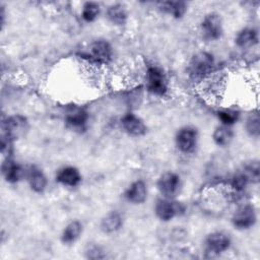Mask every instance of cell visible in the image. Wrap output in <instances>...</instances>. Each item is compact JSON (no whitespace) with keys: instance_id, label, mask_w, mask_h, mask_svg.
<instances>
[{"instance_id":"cell-22","label":"cell","mask_w":260,"mask_h":260,"mask_svg":"<svg viewBox=\"0 0 260 260\" xmlns=\"http://www.w3.org/2000/svg\"><path fill=\"white\" fill-rule=\"evenodd\" d=\"M107 17L112 23L123 25L127 21V11L121 4H113L107 9Z\"/></svg>"},{"instance_id":"cell-25","label":"cell","mask_w":260,"mask_h":260,"mask_svg":"<svg viewBox=\"0 0 260 260\" xmlns=\"http://www.w3.org/2000/svg\"><path fill=\"white\" fill-rule=\"evenodd\" d=\"M217 118L222 125L232 127L239 120L240 113L235 109H222L217 112Z\"/></svg>"},{"instance_id":"cell-7","label":"cell","mask_w":260,"mask_h":260,"mask_svg":"<svg viewBox=\"0 0 260 260\" xmlns=\"http://www.w3.org/2000/svg\"><path fill=\"white\" fill-rule=\"evenodd\" d=\"M200 29L204 40L210 42L219 40L223 32L220 16L216 13L206 14L201 20Z\"/></svg>"},{"instance_id":"cell-10","label":"cell","mask_w":260,"mask_h":260,"mask_svg":"<svg viewBox=\"0 0 260 260\" xmlns=\"http://www.w3.org/2000/svg\"><path fill=\"white\" fill-rule=\"evenodd\" d=\"M64 120L70 129L81 131L86 127L88 121V113L81 107L70 106L65 112Z\"/></svg>"},{"instance_id":"cell-6","label":"cell","mask_w":260,"mask_h":260,"mask_svg":"<svg viewBox=\"0 0 260 260\" xmlns=\"http://www.w3.org/2000/svg\"><path fill=\"white\" fill-rule=\"evenodd\" d=\"M257 220V213L254 205L245 203L240 205L232 215V223L237 230H248L254 226Z\"/></svg>"},{"instance_id":"cell-18","label":"cell","mask_w":260,"mask_h":260,"mask_svg":"<svg viewBox=\"0 0 260 260\" xmlns=\"http://www.w3.org/2000/svg\"><path fill=\"white\" fill-rule=\"evenodd\" d=\"M157 4L158 8L162 12L173 16L174 18L183 17L187 11V3L184 1H164Z\"/></svg>"},{"instance_id":"cell-16","label":"cell","mask_w":260,"mask_h":260,"mask_svg":"<svg viewBox=\"0 0 260 260\" xmlns=\"http://www.w3.org/2000/svg\"><path fill=\"white\" fill-rule=\"evenodd\" d=\"M26 178L30 189L36 193H43L48 185V180L42 169L37 166H30L26 170Z\"/></svg>"},{"instance_id":"cell-19","label":"cell","mask_w":260,"mask_h":260,"mask_svg":"<svg viewBox=\"0 0 260 260\" xmlns=\"http://www.w3.org/2000/svg\"><path fill=\"white\" fill-rule=\"evenodd\" d=\"M82 233V224L78 220L70 221L62 231L61 242L65 245L75 243Z\"/></svg>"},{"instance_id":"cell-13","label":"cell","mask_w":260,"mask_h":260,"mask_svg":"<svg viewBox=\"0 0 260 260\" xmlns=\"http://www.w3.org/2000/svg\"><path fill=\"white\" fill-rule=\"evenodd\" d=\"M1 170L5 181L10 184L17 183L20 181L23 175L26 174L22 166L15 161L11 156H5L1 166Z\"/></svg>"},{"instance_id":"cell-15","label":"cell","mask_w":260,"mask_h":260,"mask_svg":"<svg viewBox=\"0 0 260 260\" xmlns=\"http://www.w3.org/2000/svg\"><path fill=\"white\" fill-rule=\"evenodd\" d=\"M81 179L79 170L72 166L63 167L56 174V181L65 187H76L80 184Z\"/></svg>"},{"instance_id":"cell-4","label":"cell","mask_w":260,"mask_h":260,"mask_svg":"<svg viewBox=\"0 0 260 260\" xmlns=\"http://www.w3.org/2000/svg\"><path fill=\"white\" fill-rule=\"evenodd\" d=\"M185 210L186 207L183 203L165 197L158 199L154 205L155 215L161 221H170L174 217L183 214Z\"/></svg>"},{"instance_id":"cell-24","label":"cell","mask_w":260,"mask_h":260,"mask_svg":"<svg viewBox=\"0 0 260 260\" xmlns=\"http://www.w3.org/2000/svg\"><path fill=\"white\" fill-rule=\"evenodd\" d=\"M249 184H250V181L242 170L235 173L230 181V185H231L232 189L237 193L243 192Z\"/></svg>"},{"instance_id":"cell-12","label":"cell","mask_w":260,"mask_h":260,"mask_svg":"<svg viewBox=\"0 0 260 260\" xmlns=\"http://www.w3.org/2000/svg\"><path fill=\"white\" fill-rule=\"evenodd\" d=\"M120 123H121L122 129L128 135H131V136H135V137L142 136L146 133V130H147L143 120L131 112L123 115L120 120Z\"/></svg>"},{"instance_id":"cell-20","label":"cell","mask_w":260,"mask_h":260,"mask_svg":"<svg viewBox=\"0 0 260 260\" xmlns=\"http://www.w3.org/2000/svg\"><path fill=\"white\" fill-rule=\"evenodd\" d=\"M123 225V218L118 211H111L102 219L101 229L104 233L111 234L119 231Z\"/></svg>"},{"instance_id":"cell-17","label":"cell","mask_w":260,"mask_h":260,"mask_svg":"<svg viewBox=\"0 0 260 260\" xmlns=\"http://www.w3.org/2000/svg\"><path fill=\"white\" fill-rule=\"evenodd\" d=\"M235 43L241 49H250L258 44V31L253 27L243 28L237 34Z\"/></svg>"},{"instance_id":"cell-8","label":"cell","mask_w":260,"mask_h":260,"mask_svg":"<svg viewBox=\"0 0 260 260\" xmlns=\"http://www.w3.org/2000/svg\"><path fill=\"white\" fill-rule=\"evenodd\" d=\"M231 237L223 232H213L209 234L205 241V251L210 256H217L228 251L231 247Z\"/></svg>"},{"instance_id":"cell-26","label":"cell","mask_w":260,"mask_h":260,"mask_svg":"<svg viewBox=\"0 0 260 260\" xmlns=\"http://www.w3.org/2000/svg\"><path fill=\"white\" fill-rule=\"evenodd\" d=\"M246 131L248 132V134L250 136L253 137H258L260 134V118H259V114L256 113H252L248 116L247 120H246Z\"/></svg>"},{"instance_id":"cell-5","label":"cell","mask_w":260,"mask_h":260,"mask_svg":"<svg viewBox=\"0 0 260 260\" xmlns=\"http://www.w3.org/2000/svg\"><path fill=\"white\" fill-rule=\"evenodd\" d=\"M198 132L192 126H184L180 128L175 136V143L179 151L188 154L192 153L197 146Z\"/></svg>"},{"instance_id":"cell-14","label":"cell","mask_w":260,"mask_h":260,"mask_svg":"<svg viewBox=\"0 0 260 260\" xmlns=\"http://www.w3.org/2000/svg\"><path fill=\"white\" fill-rule=\"evenodd\" d=\"M126 200L133 204H141L147 198V186L144 181L136 180L126 189L124 194Z\"/></svg>"},{"instance_id":"cell-9","label":"cell","mask_w":260,"mask_h":260,"mask_svg":"<svg viewBox=\"0 0 260 260\" xmlns=\"http://www.w3.org/2000/svg\"><path fill=\"white\" fill-rule=\"evenodd\" d=\"M157 190L165 198L174 199L181 188V178L178 174L173 172H166L161 174L156 183Z\"/></svg>"},{"instance_id":"cell-3","label":"cell","mask_w":260,"mask_h":260,"mask_svg":"<svg viewBox=\"0 0 260 260\" xmlns=\"http://www.w3.org/2000/svg\"><path fill=\"white\" fill-rule=\"evenodd\" d=\"M1 138L13 141L25 135L28 130V121L22 115H13L7 117L2 122Z\"/></svg>"},{"instance_id":"cell-21","label":"cell","mask_w":260,"mask_h":260,"mask_svg":"<svg viewBox=\"0 0 260 260\" xmlns=\"http://www.w3.org/2000/svg\"><path fill=\"white\" fill-rule=\"evenodd\" d=\"M233 138L234 131L231 126L220 124L214 129L212 133V139L214 143L218 146H228L233 140Z\"/></svg>"},{"instance_id":"cell-28","label":"cell","mask_w":260,"mask_h":260,"mask_svg":"<svg viewBox=\"0 0 260 260\" xmlns=\"http://www.w3.org/2000/svg\"><path fill=\"white\" fill-rule=\"evenodd\" d=\"M85 256H86V258H89V259H102V258L106 257L103 249L96 245L89 246L85 250Z\"/></svg>"},{"instance_id":"cell-23","label":"cell","mask_w":260,"mask_h":260,"mask_svg":"<svg viewBox=\"0 0 260 260\" xmlns=\"http://www.w3.org/2000/svg\"><path fill=\"white\" fill-rule=\"evenodd\" d=\"M101 12V7L96 2H85L81 8V17L86 22L94 21Z\"/></svg>"},{"instance_id":"cell-27","label":"cell","mask_w":260,"mask_h":260,"mask_svg":"<svg viewBox=\"0 0 260 260\" xmlns=\"http://www.w3.org/2000/svg\"><path fill=\"white\" fill-rule=\"evenodd\" d=\"M245 175L248 177L250 183H258L259 182V162L257 160L251 161L245 166H243V168L241 169Z\"/></svg>"},{"instance_id":"cell-11","label":"cell","mask_w":260,"mask_h":260,"mask_svg":"<svg viewBox=\"0 0 260 260\" xmlns=\"http://www.w3.org/2000/svg\"><path fill=\"white\" fill-rule=\"evenodd\" d=\"M87 56L95 63L107 64L113 56L112 46L105 40H98L90 44Z\"/></svg>"},{"instance_id":"cell-1","label":"cell","mask_w":260,"mask_h":260,"mask_svg":"<svg viewBox=\"0 0 260 260\" xmlns=\"http://www.w3.org/2000/svg\"><path fill=\"white\" fill-rule=\"evenodd\" d=\"M215 65L214 57L208 52H198L190 60L187 72L191 79L202 80L211 74Z\"/></svg>"},{"instance_id":"cell-2","label":"cell","mask_w":260,"mask_h":260,"mask_svg":"<svg viewBox=\"0 0 260 260\" xmlns=\"http://www.w3.org/2000/svg\"><path fill=\"white\" fill-rule=\"evenodd\" d=\"M147 90L156 96H165L169 91V80L165 71L158 66H148L145 73Z\"/></svg>"}]
</instances>
